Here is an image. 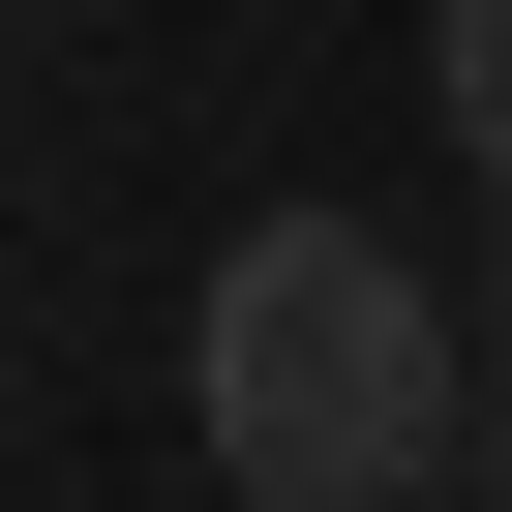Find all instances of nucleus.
Masks as SVG:
<instances>
[{
	"mask_svg": "<svg viewBox=\"0 0 512 512\" xmlns=\"http://www.w3.org/2000/svg\"><path fill=\"white\" fill-rule=\"evenodd\" d=\"M452 482H482V512H512V362H482V452H452Z\"/></svg>",
	"mask_w": 512,
	"mask_h": 512,
	"instance_id": "obj_4",
	"label": "nucleus"
},
{
	"mask_svg": "<svg viewBox=\"0 0 512 512\" xmlns=\"http://www.w3.org/2000/svg\"><path fill=\"white\" fill-rule=\"evenodd\" d=\"M181 422L241 512H452L482 452V302L422 272L392 211H241L181 272Z\"/></svg>",
	"mask_w": 512,
	"mask_h": 512,
	"instance_id": "obj_1",
	"label": "nucleus"
},
{
	"mask_svg": "<svg viewBox=\"0 0 512 512\" xmlns=\"http://www.w3.org/2000/svg\"><path fill=\"white\" fill-rule=\"evenodd\" d=\"M452 512H482V482H452Z\"/></svg>",
	"mask_w": 512,
	"mask_h": 512,
	"instance_id": "obj_5",
	"label": "nucleus"
},
{
	"mask_svg": "<svg viewBox=\"0 0 512 512\" xmlns=\"http://www.w3.org/2000/svg\"><path fill=\"white\" fill-rule=\"evenodd\" d=\"M452 302H482V362H512V211H482V272H452Z\"/></svg>",
	"mask_w": 512,
	"mask_h": 512,
	"instance_id": "obj_3",
	"label": "nucleus"
},
{
	"mask_svg": "<svg viewBox=\"0 0 512 512\" xmlns=\"http://www.w3.org/2000/svg\"><path fill=\"white\" fill-rule=\"evenodd\" d=\"M422 121H452V181L512 211V0H452V31H422Z\"/></svg>",
	"mask_w": 512,
	"mask_h": 512,
	"instance_id": "obj_2",
	"label": "nucleus"
}]
</instances>
